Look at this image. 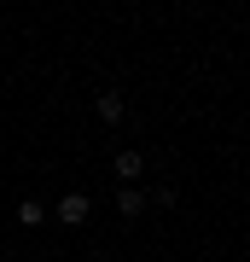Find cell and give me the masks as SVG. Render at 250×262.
Wrapping results in <instances>:
<instances>
[{
    "label": "cell",
    "instance_id": "6da1fadb",
    "mask_svg": "<svg viewBox=\"0 0 250 262\" xmlns=\"http://www.w3.org/2000/svg\"><path fill=\"white\" fill-rule=\"evenodd\" d=\"M53 215H58L64 227H82L87 215H93V198H87V192H64V198L53 204Z\"/></svg>",
    "mask_w": 250,
    "mask_h": 262
},
{
    "label": "cell",
    "instance_id": "7a4b0ae2",
    "mask_svg": "<svg viewBox=\"0 0 250 262\" xmlns=\"http://www.w3.org/2000/svg\"><path fill=\"white\" fill-rule=\"evenodd\" d=\"M111 169H117V187H134V181L146 175V158H140V151H117Z\"/></svg>",
    "mask_w": 250,
    "mask_h": 262
},
{
    "label": "cell",
    "instance_id": "3957f363",
    "mask_svg": "<svg viewBox=\"0 0 250 262\" xmlns=\"http://www.w3.org/2000/svg\"><path fill=\"white\" fill-rule=\"evenodd\" d=\"M93 111H99V122H111V128H117V122H122V111H128V99H122L117 88H105V94L93 99Z\"/></svg>",
    "mask_w": 250,
    "mask_h": 262
},
{
    "label": "cell",
    "instance_id": "8992f818",
    "mask_svg": "<svg viewBox=\"0 0 250 262\" xmlns=\"http://www.w3.org/2000/svg\"><path fill=\"white\" fill-rule=\"evenodd\" d=\"M146 204H157V210H169V204H175V187H151V192H146Z\"/></svg>",
    "mask_w": 250,
    "mask_h": 262
},
{
    "label": "cell",
    "instance_id": "5b68a950",
    "mask_svg": "<svg viewBox=\"0 0 250 262\" xmlns=\"http://www.w3.org/2000/svg\"><path fill=\"white\" fill-rule=\"evenodd\" d=\"M18 222L24 227H41L47 222V204H41V198H24V204H18Z\"/></svg>",
    "mask_w": 250,
    "mask_h": 262
},
{
    "label": "cell",
    "instance_id": "277c9868",
    "mask_svg": "<svg viewBox=\"0 0 250 262\" xmlns=\"http://www.w3.org/2000/svg\"><path fill=\"white\" fill-rule=\"evenodd\" d=\"M117 215H122V222L146 215V192H140V187H117Z\"/></svg>",
    "mask_w": 250,
    "mask_h": 262
}]
</instances>
